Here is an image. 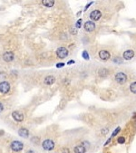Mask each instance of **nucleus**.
Returning a JSON list of instances; mask_svg holds the SVG:
<instances>
[{
    "label": "nucleus",
    "instance_id": "1",
    "mask_svg": "<svg viewBox=\"0 0 136 153\" xmlns=\"http://www.w3.org/2000/svg\"><path fill=\"white\" fill-rule=\"evenodd\" d=\"M42 147L45 150H47V151H51L54 149L55 147V144H54V141L50 140V139H47V140H45L42 143Z\"/></svg>",
    "mask_w": 136,
    "mask_h": 153
},
{
    "label": "nucleus",
    "instance_id": "2",
    "mask_svg": "<svg viewBox=\"0 0 136 153\" xmlns=\"http://www.w3.org/2000/svg\"><path fill=\"white\" fill-rule=\"evenodd\" d=\"M10 149L15 152H19L24 149V144L19 141H14L10 144Z\"/></svg>",
    "mask_w": 136,
    "mask_h": 153
},
{
    "label": "nucleus",
    "instance_id": "3",
    "mask_svg": "<svg viewBox=\"0 0 136 153\" xmlns=\"http://www.w3.org/2000/svg\"><path fill=\"white\" fill-rule=\"evenodd\" d=\"M115 81L119 84H124V83H126L127 81V76L126 74L123 73V72H120V73H117L115 74Z\"/></svg>",
    "mask_w": 136,
    "mask_h": 153
},
{
    "label": "nucleus",
    "instance_id": "4",
    "mask_svg": "<svg viewBox=\"0 0 136 153\" xmlns=\"http://www.w3.org/2000/svg\"><path fill=\"white\" fill-rule=\"evenodd\" d=\"M56 55L58 58L60 59H64V58L67 57L68 55V50L66 49L65 47H59L56 50Z\"/></svg>",
    "mask_w": 136,
    "mask_h": 153
},
{
    "label": "nucleus",
    "instance_id": "5",
    "mask_svg": "<svg viewBox=\"0 0 136 153\" xmlns=\"http://www.w3.org/2000/svg\"><path fill=\"white\" fill-rule=\"evenodd\" d=\"M10 91V84H9L8 82H6V81H3L0 83V93H7L8 91Z\"/></svg>",
    "mask_w": 136,
    "mask_h": 153
},
{
    "label": "nucleus",
    "instance_id": "6",
    "mask_svg": "<svg viewBox=\"0 0 136 153\" xmlns=\"http://www.w3.org/2000/svg\"><path fill=\"white\" fill-rule=\"evenodd\" d=\"M95 29V24L93 21H87L84 24V30L86 32H93Z\"/></svg>",
    "mask_w": 136,
    "mask_h": 153
},
{
    "label": "nucleus",
    "instance_id": "7",
    "mask_svg": "<svg viewBox=\"0 0 136 153\" xmlns=\"http://www.w3.org/2000/svg\"><path fill=\"white\" fill-rule=\"evenodd\" d=\"M102 17V13L99 10H94L93 12L90 14V18L93 21H98Z\"/></svg>",
    "mask_w": 136,
    "mask_h": 153
},
{
    "label": "nucleus",
    "instance_id": "8",
    "mask_svg": "<svg viewBox=\"0 0 136 153\" xmlns=\"http://www.w3.org/2000/svg\"><path fill=\"white\" fill-rule=\"evenodd\" d=\"M99 57L101 60L103 61H107L108 59H110L111 55H110V53L106 51V50H102L99 52Z\"/></svg>",
    "mask_w": 136,
    "mask_h": 153
},
{
    "label": "nucleus",
    "instance_id": "9",
    "mask_svg": "<svg viewBox=\"0 0 136 153\" xmlns=\"http://www.w3.org/2000/svg\"><path fill=\"white\" fill-rule=\"evenodd\" d=\"M15 58V54H13L12 52H6L3 54V59H4L5 62H12Z\"/></svg>",
    "mask_w": 136,
    "mask_h": 153
},
{
    "label": "nucleus",
    "instance_id": "10",
    "mask_svg": "<svg viewBox=\"0 0 136 153\" xmlns=\"http://www.w3.org/2000/svg\"><path fill=\"white\" fill-rule=\"evenodd\" d=\"M12 117L13 119L15 120H17L18 122H20V121H23L24 120V115L19 112H12Z\"/></svg>",
    "mask_w": 136,
    "mask_h": 153
},
{
    "label": "nucleus",
    "instance_id": "11",
    "mask_svg": "<svg viewBox=\"0 0 136 153\" xmlns=\"http://www.w3.org/2000/svg\"><path fill=\"white\" fill-rule=\"evenodd\" d=\"M44 83L46 85H52L53 83H55V77L53 76V75H48V76H46L45 78Z\"/></svg>",
    "mask_w": 136,
    "mask_h": 153
},
{
    "label": "nucleus",
    "instance_id": "12",
    "mask_svg": "<svg viewBox=\"0 0 136 153\" xmlns=\"http://www.w3.org/2000/svg\"><path fill=\"white\" fill-rule=\"evenodd\" d=\"M18 135L24 139H26L29 136V130L25 128H21L18 130Z\"/></svg>",
    "mask_w": 136,
    "mask_h": 153
},
{
    "label": "nucleus",
    "instance_id": "13",
    "mask_svg": "<svg viewBox=\"0 0 136 153\" xmlns=\"http://www.w3.org/2000/svg\"><path fill=\"white\" fill-rule=\"evenodd\" d=\"M134 56V52L132 50H127L124 53V58L125 60H131Z\"/></svg>",
    "mask_w": 136,
    "mask_h": 153
},
{
    "label": "nucleus",
    "instance_id": "14",
    "mask_svg": "<svg viewBox=\"0 0 136 153\" xmlns=\"http://www.w3.org/2000/svg\"><path fill=\"white\" fill-rule=\"evenodd\" d=\"M74 153H85L86 152V149L83 145H78V146L74 147Z\"/></svg>",
    "mask_w": 136,
    "mask_h": 153
},
{
    "label": "nucleus",
    "instance_id": "15",
    "mask_svg": "<svg viewBox=\"0 0 136 153\" xmlns=\"http://www.w3.org/2000/svg\"><path fill=\"white\" fill-rule=\"evenodd\" d=\"M42 4L44 5L45 6H46V7H52L54 5V0H43Z\"/></svg>",
    "mask_w": 136,
    "mask_h": 153
},
{
    "label": "nucleus",
    "instance_id": "16",
    "mask_svg": "<svg viewBox=\"0 0 136 153\" xmlns=\"http://www.w3.org/2000/svg\"><path fill=\"white\" fill-rule=\"evenodd\" d=\"M98 74L101 76V77H106L108 74H109V71L107 69H105V68H102V69H100L99 72H98Z\"/></svg>",
    "mask_w": 136,
    "mask_h": 153
},
{
    "label": "nucleus",
    "instance_id": "17",
    "mask_svg": "<svg viewBox=\"0 0 136 153\" xmlns=\"http://www.w3.org/2000/svg\"><path fill=\"white\" fill-rule=\"evenodd\" d=\"M130 90L132 93H135L136 94V82H133L130 84Z\"/></svg>",
    "mask_w": 136,
    "mask_h": 153
},
{
    "label": "nucleus",
    "instance_id": "18",
    "mask_svg": "<svg viewBox=\"0 0 136 153\" xmlns=\"http://www.w3.org/2000/svg\"><path fill=\"white\" fill-rule=\"evenodd\" d=\"M82 57L83 58L84 60H89V59H90V56H89V54L87 53V51H85V50H84V51L83 52V53H82Z\"/></svg>",
    "mask_w": 136,
    "mask_h": 153
},
{
    "label": "nucleus",
    "instance_id": "19",
    "mask_svg": "<svg viewBox=\"0 0 136 153\" xmlns=\"http://www.w3.org/2000/svg\"><path fill=\"white\" fill-rule=\"evenodd\" d=\"M121 130V128L120 127H118V128H116L115 130H114V131L112 132V136H111V138H113V137H115L118 133H119V131Z\"/></svg>",
    "mask_w": 136,
    "mask_h": 153
},
{
    "label": "nucleus",
    "instance_id": "20",
    "mask_svg": "<svg viewBox=\"0 0 136 153\" xmlns=\"http://www.w3.org/2000/svg\"><path fill=\"white\" fill-rule=\"evenodd\" d=\"M117 142L120 143V144H124V142H125V138L124 137H120L117 139Z\"/></svg>",
    "mask_w": 136,
    "mask_h": 153
},
{
    "label": "nucleus",
    "instance_id": "21",
    "mask_svg": "<svg viewBox=\"0 0 136 153\" xmlns=\"http://www.w3.org/2000/svg\"><path fill=\"white\" fill-rule=\"evenodd\" d=\"M82 22H83L82 19H79V20L76 22V24H75V27L78 29L81 28V26H82Z\"/></svg>",
    "mask_w": 136,
    "mask_h": 153
},
{
    "label": "nucleus",
    "instance_id": "22",
    "mask_svg": "<svg viewBox=\"0 0 136 153\" xmlns=\"http://www.w3.org/2000/svg\"><path fill=\"white\" fill-rule=\"evenodd\" d=\"M101 132H102V134L105 135V134H107V133L109 132V130H108V128H103V129H102Z\"/></svg>",
    "mask_w": 136,
    "mask_h": 153
},
{
    "label": "nucleus",
    "instance_id": "23",
    "mask_svg": "<svg viewBox=\"0 0 136 153\" xmlns=\"http://www.w3.org/2000/svg\"><path fill=\"white\" fill-rule=\"evenodd\" d=\"M113 62H119V63H121L122 62V61H121V58H114V60H113Z\"/></svg>",
    "mask_w": 136,
    "mask_h": 153
},
{
    "label": "nucleus",
    "instance_id": "24",
    "mask_svg": "<svg viewBox=\"0 0 136 153\" xmlns=\"http://www.w3.org/2000/svg\"><path fill=\"white\" fill-rule=\"evenodd\" d=\"M71 33L73 34H77V31H76V29H74V28H71Z\"/></svg>",
    "mask_w": 136,
    "mask_h": 153
},
{
    "label": "nucleus",
    "instance_id": "25",
    "mask_svg": "<svg viewBox=\"0 0 136 153\" xmlns=\"http://www.w3.org/2000/svg\"><path fill=\"white\" fill-rule=\"evenodd\" d=\"M63 66H65V63H64V62H61V63H57V64H56V67H57V68H62Z\"/></svg>",
    "mask_w": 136,
    "mask_h": 153
},
{
    "label": "nucleus",
    "instance_id": "26",
    "mask_svg": "<svg viewBox=\"0 0 136 153\" xmlns=\"http://www.w3.org/2000/svg\"><path fill=\"white\" fill-rule=\"evenodd\" d=\"M62 153H69V149H66V148H64L62 149Z\"/></svg>",
    "mask_w": 136,
    "mask_h": 153
},
{
    "label": "nucleus",
    "instance_id": "27",
    "mask_svg": "<svg viewBox=\"0 0 136 153\" xmlns=\"http://www.w3.org/2000/svg\"><path fill=\"white\" fill-rule=\"evenodd\" d=\"M111 141H112V138H109V139H108V141H106V142H105V144H104V146H107V145L109 144L110 142H111Z\"/></svg>",
    "mask_w": 136,
    "mask_h": 153
},
{
    "label": "nucleus",
    "instance_id": "28",
    "mask_svg": "<svg viewBox=\"0 0 136 153\" xmlns=\"http://www.w3.org/2000/svg\"><path fill=\"white\" fill-rule=\"evenodd\" d=\"M3 110H4V106H3V104L0 102V112H3Z\"/></svg>",
    "mask_w": 136,
    "mask_h": 153
},
{
    "label": "nucleus",
    "instance_id": "29",
    "mask_svg": "<svg viewBox=\"0 0 136 153\" xmlns=\"http://www.w3.org/2000/svg\"><path fill=\"white\" fill-rule=\"evenodd\" d=\"M93 3H94V2H91V3H89V4H87L86 5V6H85V9H84V10H86L87 8H88V7H89V6H90L91 5L93 4Z\"/></svg>",
    "mask_w": 136,
    "mask_h": 153
},
{
    "label": "nucleus",
    "instance_id": "30",
    "mask_svg": "<svg viewBox=\"0 0 136 153\" xmlns=\"http://www.w3.org/2000/svg\"><path fill=\"white\" fill-rule=\"evenodd\" d=\"M72 63H74V60H71V61L67 62V64H72Z\"/></svg>",
    "mask_w": 136,
    "mask_h": 153
},
{
    "label": "nucleus",
    "instance_id": "31",
    "mask_svg": "<svg viewBox=\"0 0 136 153\" xmlns=\"http://www.w3.org/2000/svg\"><path fill=\"white\" fill-rule=\"evenodd\" d=\"M25 153H35V151L34 150H32V149H29V150H27Z\"/></svg>",
    "mask_w": 136,
    "mask_h": 153
}]
</instances>
